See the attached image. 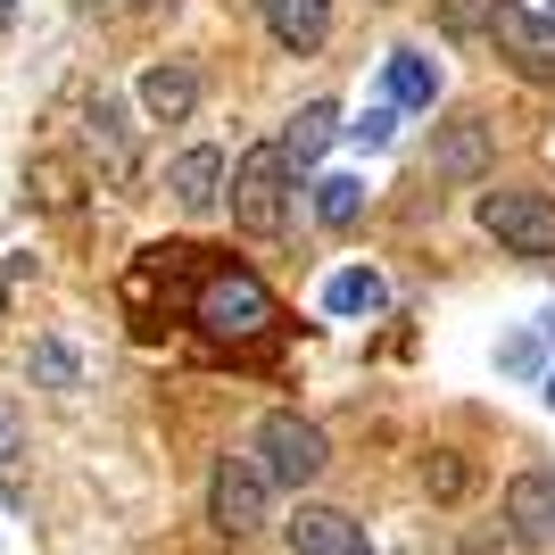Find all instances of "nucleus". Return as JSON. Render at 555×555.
Returning a JSON list of instances; mask_svg holds the SVG:
<instances>
[{
	"label": "nucleus",
	"instance_id": "obj_1",
	"mask_svg": "<svg viewBox=\"0 0 555 555\" xmlns=\"http://www.w3.org/2000/svg\"><path fill=\"white\" fill-rule=\"evenodd\" d=\"M232 224L241 232H282L291 224V158H282V141L241 150V166H232Z\"/></svg>",
	"mask_w": 555,
	"mask_h": 555
},
{
	"label": "nucleus",
	"instance_id": "obj_2",
	"mask_svg": "<svg viewBox=\"0 0 555 555\" xmlns=\"http://www.w3.org/2000/svg\"><path fill=\"white\" fill-rule=\"evenodd\" d=\"M249 456L266 464V481H274V489H307V481L332 464V448H324V431H315L307 415H291V406H282V415L257 423V448H249Z\"/></svg>",
	"mask_w": 555,
	"mask_h": 555
},
{
	"label": "nucleus",
	"instance_id": "obj_3",
	"mask_svg": "<svg viewBox=\"0 0 555 555\" xmlns=\"http://www.w3.org/2000/svg\"><path fill=\"white\" fill-rule=\"evenodd\" d=\"M191 324L216 332V340H257V332L274 324V299H266V282L257 274H208V291H199V307H191Z\"/></svg>",
	"mask_w": 555,
	"mask_h": 555
},
{
	"label": "nucleus",
	"instance_id": "obj_4",
	"mask_svg": "<svg viewBox=\"0 0 555 555\" xmlns=\"http://www.w3.org/2000/svg\"><path fill=\"white\" fill-rule=\"evenodd\" d=\"M266 506H274V481H266V464H257V456H224V464H216V481H208V522H216L224 539L266 531Z\"/></svg>",
	"mask_w": 555,
	"mask_h": 555
},
{
	"label": "nucleus",
	"instance_id": "obj_5",
	"mask_svg": "<svg viewBox=\"0 0 555 555\" xmlns=\"http://www.w3.org/2000/svg\"><path fill=\"white\" fill-rule=\"evenodd\" d=\"M481 232H498L514 257H555V199L547 191H489Z\"/></svg>",
	"mask_w": 555,
	"mask_h": 555
},
{
	"label": "nucleus",
	"instance_id": "obj_6",
	"mask_svg": "<svg viewBox=\"0 0 555 555\" xmlns=\"http://www.w3.org/2000/svg\"><path fill=\"white\" fill-rule=\"evenodd\" d=\"M489 34H498V50L514 59V75L555 83V25L547 17H531L522 0H498V9H489Z\"/></svg>",
	"mask_w": 555,
	"mask_h": 555
},
{
	"label": "nucleus",
	"instance_id": "obj_7",
	"mask_svg": "<svg viewBox=\"0 0 555 555\" xmlns=\"http://www.w3.org/2000/svg\"><path fill=\"white\" fill-rule=\"evenodd\" d=\"M506 531H514V547H555V473L547 464L506 481Z\"/></svg>",
	"mask_w": 555,
	"mask_h": 555
},
{
	"label": "nucleus",
	"instance_id": "obj_8",
	"mask_svg": "<svg viewBox=\"0 0 555 555\" xmlns=\"http://www.w3.org/2000/svg\"><path fill=\"white\" fill-rule=\"evenodd\" d=\"M282 539H291V555H373L365 522H348L340 506H299L282 522Z\"/></svg>",
	"mask_w": 555,
	"mask_h": 555
},
{
	"label": "nucleus",
	"instance_id": "obj_9",
	"mask_svg": "<svg viewBox=\"0 0 555 555\" xmlns=\"http://www.w3.org/2000/svg\"><path fill=\"white\" fill-rule=\"evenodd\" d=\"M166 191H175V208L208 216L216 199H224V158H216V150H183V158L166 166Z\"/></svg>",
	"mask_w": 555,
	"mask_h": 555
},
{
	"label": "nucleus",
	"instance_id": "obj_10",
	"mask_svg": "<svg viewBox=\"0 0 555 555\" xmlns=\"http://www.w3.org/2000/svg\"><path fill=\"white\" fill-rule=\"evenodd\" d=\"M257 9H266V34L282 50H315L332 34V0H257Z\"/></svg>",
	"mask_w": 555,
	"mask_h": 555
},
{
	"label": "nucleus",
	"instance_id": "obj_11",
	"mask_svg": "<svg viewBox=\"0 0 555 555\" xmlns=\"http://www.w3.org/2000/svg\"><path fill=\"white\" fill-rule=\"evenodd\" d=\"M382 100H390V108H431V100H440V67H431L423 50H390V59H382Z\"/></svg>",
	"mask_w": 555,
	"mask_h": 555
},
{
	"label": "nucleus",
	"instance_id": "obj_12",
	"mask_svg": "<svg viewBox=\"0 0 555 555\" xmlns=\"http://www.w3.org/2000/svg\"><path fill=\"white\" fill-rule=\"evenodd\" d=\"M83 133H92V150H100V166H108L116 183H133V125H125V108H116L108 92L83 108Z\"/></svg>",
	"mask_w": 555,
	"mask_h": 555
},
{
	"label": "nucleus",
	"instance_id": "obj_13",
	"mask_svg": "<svg viewBox=\"0 0 555 555\" xmlns=\"http://www.w3.org/2000/svg\"><path fill=\"white\" fill-rule=\"evenodd\" d=\"M191 100H199V75H191L183 59H166V67H150V75H141V108L158 116V125H183V116H191Z\"/></svg>",
	"mask_w": 555,
	"mask_h": 555
},
{
	"label": "nucleus",
	"instance_id": "obj_14",
	"mask_svg": "<svg viewBox=\"0 0 555 555\" xmlns=\"http://www.w3.org/2000/svg\"><path fill=\"white\" fill-rule=\"evenodd\" d=\"M332 133H340V108H332V100H307V108L291 116V133H282V158H291V166H315L332 150Z\"/></svg>",
	"mask_w": 555,
	"mask_h": 555
},
{
	"label": "nucleus",
	"instance_id": "obj_15",
	"mask_svg": "<svg viewBox=\"0 0 555 555\" xmlns=\"http://www.w3.org/2000/svg\"><path fill=\"white\" fill-rule=\"evenodd\" d=\"M324 307L332 315H382V307H390V282L373 274V266H340V274L324 282Z\"/></svg>",
	"mask_w": 555,
	"mask_h": 555
},
{
	"label": "nucleus",
	"instance_id": "obj_16",
	"mask_svg": "<svg viewBox=\"0 0 555 555\" xmlns=\"http://www.w3.org/2000/svg\"><path fill=\"white\" fill-rule=\"evenodd\" d=\"M481 158H489V125H481V116H456V125H448V141L431 150V166H440V175H481Z\"/></svg>",
	"mask_w": 555,
	"mask_h": 555
},
{
	"label": "nucleus",
	"instance_id": "obj_17",
	"mask_svg": "<svg viewBox=\"0 0 555 555\" xmlns=\"http://www.w3.org/2000/svg\"><path fill=\"white\" fill-rule=\"evenodd\" d=\"M315 216H324V224H357V216H365V183H357V175H324V183H315Z\"/></svg>",
	"mask_w": 555,
	"mask_h": 555
},
{
	"label": "nucleus",
	"instance_id": "obj_18",
	"mask_svg": "<svg viewBox=\"0 0 555 555\" xmlns=\"http://www.w3.org/2000/svg\"><path fill=\"white\" fill-rule=\"evenodd\" d=\"M547 340H555V315H539V324L522 332V340H506V348H498V365H506V373H539V357H547Z\"/></svg>",
	"mask_w": 555,
	"mask_h": 555
},
{
	"label": "nucleus",
	"instance_id": "obj_19",
	"mask_svg": "<svg viewBox=\"0 0 555 555\" xmlns=\"http://www.w3.org/2000/svg\"><path fill=\"white\" fill-rule=\"evenodd\" d=\"M340 133L357 141V150H390V133H398V108H390V100H382V108H365V116H357V125H340Z\"/></svg>",
	"mask_w": 555,
	"mask_h": 555
},
{
	"label": "nucleus",
	"instance_id": "obj_20",
	"mask_svg": "<svg viewBox=\"0 0 555 555\" xmlns=\"http://www.w3.org/2000/svg\"><path fill=\"white\" fill-rule=\"evenodd\" d=\"M34 382H50V390H75V348H67V340H42V348H34Z\"/></svg>",
	"mask_w": 555,
	"mask_h": 555
},
{
	"label": "nucleus",
	"instance_id": "obj_21",
	"mask_svg": "<svg viewBox=\"0 0 555 555\" xmlns=\"http://www.w3.org/2000/svg\"><path fill=\"white\" fill-rule=\"evenodd\" d=\"M489 9H498V0H440V25H448V34H481Z\"/></svg>",
	"mask_w": 555,
	"mask_h": 555
},
{
	"label": "nucleus",
	"instance_id": "obj_22",
	"mask_svg": "<svg viewBox=\"0 0 555 555\" xmlns=\"http://www.w3.org/2000/svg\"><path fill=\"white\" fill-rule=\"evenodd\" d=\"M92 17H141V9H158V0H83Z\"/></svg>",
	"mask_w": 555,
	"mask_h": 555
},
{
	"label": "nucleus",
	"instance_id": "obj_23",
	"mask_svg": "<svg viewBox=\"0 0 555 555\" xmlns=\"http://www.w3.org/2000/svg\"><path fill=\"white\" fill-rule=\"evenodd\" d=\"M17 456V415H9V406H0V464Z\"/></svg>",
	"mask_w": 555,
	"mask_h": 555
},
{
	"label": "nucleus",
	"instance_id": "obj_24",
	"mask_svg": "<svg viewBox=\"0 0 555 555\" xmlns=\"http://www.w3.org/2000/svg\"><path fill=\"white\" fill-rule=\"evenodd\" d=\"M539 398H547V406H555V365H547V390H539Z\"/></svg>",
	"mask_w": 555,
	"mask_h": 555
},
{
	"label": "nucleus",
	"instance_id": "obj_25",
	"mask_svg": "<svg viewBox=\"0 0 555 555\" xmlns=\"http://www.w3.org/2000/svg\"><path fill=\"white\" fill-rule=\"evenodd\" d=\"M0 315H9V274H0Z\"/></svg>",
	"mask_w": 555,
	"mask_h": 555
},
{
	"label": "nucleus",
	"instance_id": "obj_26",
	"mask_svg": "<svg viewBox=\"0 0 555 555\" xmlns=\"http://www.w3.org/2000/svg\"><path fill=\"white\" fill-rule=\"evenodd\" d=\"M456 555H498V547H456Z\"/></svg>",
	"mask_w": 555,
	"mask_h": 555
},
{
	"label": "nucleus",
	"instance_id": "obj_27",
	"mask_svg": "<svg viewBox=\"0 0 555 555\" xmlns=\"http://www.w3.org/2000/svg\"><path fill=\"white\" fill-rule=\"evenodd\" d=\"M9 9H17V0H0V17H9Z\"/></svg>",
	"mask_w": 555,
	"mask_h": 555
}]
</instances>
